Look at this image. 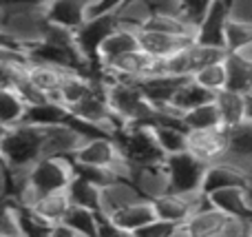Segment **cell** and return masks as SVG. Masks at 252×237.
Wrapping results in <instances>:
<instances>
[{
	"label": "cell",
	"mask_w": 252,
	"mask_h": 237,
	"mask_svg": "<svg viewBox=\"0 0 252 237\" xmlns=\"http://www.w3.org/2000/svg\"><path fill=\"white\" fill-rule=\"evenodd\" d=\"M184 80H186V75H175V73H168V71H161V73H155L151 78L139 80V87L146 93L148 100L159 109V106H168L173 102L175 91L179 89V84Z\"/></svg>",
	"instance_id": "17"
},
{
	"label": "cell",
	"mask_w": 252,
	"mask_h": 237,
	"mask_svg": "<svg viewBox=\"0 0 252 237\" xmlns=\"http://www.w3.org/2000/svg\"><path fill=\"white\" fill-rule=\"evenodd\" d=\"M111 220L122 229L124 235H135L142 226H146L148 222L157 220V211H155L153 200L137 198L135 202L126 204V206L118 208L115 213H111Z\"/></svg>",
	"instance_id": "15"
},
{
	"label": "cell",
	"mask_w": 252,
	"mask_h": 237,
	"mask_svg": "<svg viewBox=\"0 0 252 237\" xmlns=\"http://www.w3.org/2000/svg\"><path fill=\"white\" fill-rule=\"evenodd\" d=\"M179 226L182 224H177V222H168V220L157 217V220L148 222L146 226H142L135 235H139V237H170V235H179Z\"/></svg>",
	"instance_id": "39"
},
{
	"label": "cell",
	"mask_w": 252,
	"mask_h": 237,
	"mask_svg": "<svg viewBox=\"0 0 252 237\" xmlns=\"http://www.w3.org/2000/svg\"><path fill=\"white\" fill-rule=\"evenodd\" d=\"M7 131H9V127H4V124L0 122V140H2V137L7 135Z\"/></svg>",
	"instance_id": "48"
},
{
	"label": "cell",
	"mask_w": 252,
	"mask_h": 237,
	"mask_svg": "<svg viewBox=\"0 0 252 237\" xmlns=\"http://www.w3.org/2000/svg\"><path fill=\"white\" fill-rule=\"evenodd\" d=\"M29 62H0V91H18L27 80Z\"/></svg>",
	"instance_id": "38"
},
{
	"label": "cell",
	"mask_w": 252,
	"mask_h": 237,
	"mask_svg": "<svg viewBox=\"0 0 252 237\" xmlns=\"http://www.w3.org/2000/svg\"><path fill=\"white\" fill-rule=\"evenodd\" d=\"M97 2V0H91V7H93V4H95Z\"/></svg>",
	"instance_id": "50"
},
{
	"label": "cell",
	"mask_w": 252,
	"mask_h": 237,
	"mask_svg": "<svg viewBox=\"0 0 252 237\" xmlns=\"http://www.w3.org/2000/svg\"><path fill=\"white\" fill-rule=\"evenodd\" d=\"M91 11V0H49L47 13L56 25H64L69 29H78Z\"/></svg>",
	"instance_id": "20"
},
{
	"label": "cell",
	"mask_w": 252,
	"mask_h": 237,
	"mask_svg": "<svg viewBox=\"0 0 252 237\" xmlns=\"http://www.w3.org/2000/svg\"><path fill=\"white\" fill-rule=\"evenodd\" d=\"M122 2H124V0H97V2L91 7V11H89V16H100V13L115 11V9H118Z\"/></svg>",
	"instance_id": "44"
},
{
	"label": "cell",
	"mask_w": 252,
	"mask_h": 237,
	"mask_svg": "<svg viewBox=\"0 0 252 237\" xmlns=\"http://www.w3.org/2000/svg\"><path fill=\"white\" fill-rule=\"evenodd\" d=\"M4 189H7V167L0 164V195H4Z\"/></svg>",
	"instance_id": "46"
},
{
	"label": "cell",
	"mask_w": 252,
	"mask_h": 237,
	"mask_svg": "<svg viewBox=\"0 0 252 237\" xmlns=\"http://www.w3.org/2000/svg\"><path fill=\"white\" fill-rule=\"evenodd\" d=\"M226 69H228V89L239 93L252 91V58H248L241 51H228Z\"/></svg>",
	"instance_id": "24"
},
{
	"label": "cell",
	"mask_w": 252,
	"mask_h": 237,
	"mask_svg": "<svg viewBox=\"0 0 252 237\" xmlns=\"http://www.w3.org/2000/svg\"><path fill=\"white\" fill-rule=\"evenodd\" d=\"M195 35H177V34H166V31L157 29H139L137 31V42L139 49H144L146 53H151L153 58L159 60H168L170 56L179 53L182 49H186L190 42H195Z\"/></svg>",
	"instance_id": "12"
},
{
	"label": "cell",
	"mask_w": 252,
	"mask_h": 237,
	"mask_svg": "<svg viewBox=\"0 0 252 237\" xmlns=\"http://www.w3.org/2000/svg\"><path fill=\"white\" fill-rule=\"evenodd\" d=\"M188 151L206 164L223 162L230 155V129L219 124V127L188 131Z\"/></svg>",
	"instance_id": "11"
},
{
	"label": "cell",
	"mask_w": 252,
	"mask_h": 237,
	"mask_svg": "<svg viewBox=\"0 0 252 237\" xmlns=\"http://www.w3.org/2000/svg\"><path fill=\"white\" fill-rule=\"evenodd\" d=\"M246 120L252 122V91L246 93Z\"/></svg>",
	"instance_id": "47"
},
{
	"label": "cell",
	"mask_w": 252,
	"mask_h": 237,
	"mask_svg": "<svg viewBox=\"0 0 252 237\" xmlns=\"http://www.w3.org/2000/svg\"><path fill=\"white\" fill-rule=\"evenodd\" d=\"M210 2H213V0H184V11H186V18L192 22V25L199 27L201 18H204V13L208 11Z\"/></svg>",
	"instance_id": "41"
},
{
	"label": "cell",
	"mask_w": 252,
	"mask_h": 237,
	"mask_svg": "<svg viewBox=\"0 0 252 237\" xmlns=\"http://www.w3.org/2000/svg\"><path fill=\"white\" fill-rule=\"evenodd\" d=\"M73 69H62V67L49 65V62H29L27 65V78L33 84L35 89L44 93L49 100L56 98V93L60 91L62 82H64V75Z\"/></svg>",
	"instance_id": "19"
},
{
	"label": "cell",
	"mask_w": 252,
	"mask_h": 237,
	"mask_svg": "<svg viewBox=\"0 0 252 237\" xmlns=\"http://www.w3.org/2000/svg\"><path fill=\"white\" fill-rule=\"evenodd\" d=\"M0 40H4V38H0ZM4 42H7V40H4Z\"/></svg>",
	"instance_id": "51"
},
{
	"label": "cell",
	"mask_w": 252,
	"mask_h": 237,
	"mask_svg": "<svg viewBox=\"0 0 252 237\" xmlns=\"http://www.w3.org/2000/svg\"><path fill=\"white\" fill-rule=\"evenodd\" d=\"M13 215H16V224L20 235H51L53 224L47 222L33 206L29 204H13Z\"/></svg>",
	"instance_id": "30"
},
{
	"label": "cell",
	"mask_w": 252,
	"mask_h": 237,
	"mask_svg": "<svg viewBox=\"0 0 252 237\" xmlns=\"http://www.w3.org/2000/svg\"><path fill=\"white\" fill-rule=\"evenodd\" d=\"M0 62H29V53L16 44L0 40Z\"/></svg>",
	"instance_id": "42"
},
{
	"label": "cell",
	"mask_w": 252,
	"mask_h": 237,
	"mask_svg": "<svg viewBox=\"0 0 252 237\" xmlns=\"http://www.w3.org/2000/svg\"><path fill=\"white\" fill-rule=\"evenodd\" d=\"M252 42V25L239 18H230L223 34V44L228 51H244Z\"/></svg>",
	"instance_id": "37"
},
{
	"label": "cell",
	"mask_w": 252,
	"mask_h": 237,
	"mask_svg": "<svg viewBox=\"0 0 252 237\" xmlns=\"http://www.w3.org/2000/svg\"><path fill=\"white\" fill-rule=\"evenodd\" d=\"M232 18L252 25V0H232Z\"/></svg>",
	"instance_id": "43"
},
{
	"label": "cell",
	"mask_w": 252,
	"mask_h": 237,
	"mask_svg": "<svg viewBox=\"0 0 252 237\" xmlns=\"http://www.w3.org/2000/svg\"><path fill=\"white\" fill-rule=\"evenodd\" d=\"M115 16H118V20H120V27L139 31L151 20L153 9L148 7L146 0H124V2L115 9Z\"/></svg>",
	"instance_id": "32"
},
{
	"label": "cell",
	"mask_w": 252,
	"mask_h": 237,
	"mask_svg": "<svg viewBox=\"0 0 252 237\" xmlns=\"http://www.w3.org/2000/svg\"><path fill=\"white\" fill-rule=\"evenodd\" d=\"M139 195V191L135 189V184L130 180H115L113 184L102 189V211L104 213H115L118 208L126 206V204L135 202Z\"/></svg>",
	"instance_id": "28"
},
{
	"label": "cell",
	"mask_w": 252,
	"mask_h": 237,
	"mask_svg": "<svg viewBox=\"0 0 252 237\" xmlns=\"http://www.w3.org/2000/svg\"><path fill=\"white\" fill-rule=\"evenodd\" d=\"M153 127H155L157 140H159V146L164 149L166 155L188 151V129L184 124V118L168 120V122H155Z\"/></svg>",
	"instance_id": "23"
},
{
	"label": "cell",
	"mask_w": 252,
	"mask_h": 237,
	"mask_svg": "<svg viewBox=\"0 0 252 237\" xmlns=\"http://www.w3.org/2000/svg\"><path fill=\"white\" fill-rule=\"evenodd\" d=\"M47 2H49V0H47Z\"/></svg>",
	"instance_id": "52"
},
{
	"label": "cell",
	"mask_w": 252,
	"mask_h": 237,
	"mask_svg": "<svg viewBox=\"0 0 252 237\" xmlns=\"http://www.w3.org/2000/svg\"><path fill=\"white\" fill-rule=\"evenodd\" d=\"M210 204L221 208L223 213L235 217H252V206L248 198V184H237V186H226V189L213 191L208 195Z\"/></svg>",
	"instance_id": "18"
},
{
	"label": "cell",
	"mask_w": 252,
	"mask_h": 237,
	"mask_svg": "<svg viewBox=\"0 0 252 237\" xmlns=\"http://www.w3.org/2000/svg\"><path fill=\"white\" fill-rule=\"evenodd\" d=\"M120 27V20L115 11L100 13V16H89L82 25L75 29V38L82 49L84 58L91 62L93 67L100 69V47L111 34Z\"/></svg>",
	"instance_id": "8"
},
{
	"label": "cell",
	"mask_w": 252,
	"mask_h": 237,
	"mask_svg": "<svg viewBox=\"0 0 252 237\" xmlns=\"http://www.w3.org/2000/svg\"><path fill=\"white\" fill-rule=\"evenodd\" d=\"M47 129L38 124H18L0 140V155L9 171H29L47 155Z\"/></svg>",
	"instance_id": "2"
},
{
	"label": "cell",
	"mask_w": 252,
	"mask_h": 237,
	"mask_svg": "<svg viewBox=\"0 0 252 237\" xmlns=\"http://www.w3.org/2000/svg\"><path fill=\"white\" fill-rule=\"evenodd\" d=\"M184 124H186L188 131L219 127V124H221V113H219L217 104H215V100H213V102H206V104H199V106H195V109L186 111V113H184Z\"/></svg>",
	"instance_id": "35"
},
{
	"label": "cell",
	"mask_w": 252,
	"mask_h": 237,
	"mask_svg": "<svg viewBox=\"0 0 252 237\" xmlns=\"http://www.w3.org/2000/svg\"><path fill=\"white\" fill-rule=\"evenodd\" d=\"M130 182H133L135 189L139 191V195L148 198V200H155V198H159V195H164L166 191H170L168 173H166L164 162L148 164V167H133Z\"/></svg>",
	"instance_id": "16"
},
{
	"label": "cell",
	"mask_w": 252,
	"mask_h": 237,
	"mask_svg": "<svg viewBox=\"0 0 252 237\" xmlns=\"http://www.w3.org/2000/svg\"><path fill=\"white\" fill-rule=\"evenodd\" d=\"M219 113H221V124L228 129H235L246 122V93L223 89L215 96Z\"/></svg>",
	"instance_id": "22"
},
{
	"label": "cell",
	"mask_w": 252,
	"mask_h": 237,
	"mask_svg": "<svg viewBox=\"0 0 252 237\" xmlns=\"http://www.w3.org/2000/svg\"><path fill=\"white\" fill-rule=\"evenodd\" d=\"M49 25L47 4H31V7H0V38L16 44L20 49H29L44 38Z\"/></svg>",
	"instance_id": "3"
},
{
	"label": "cell",
	"mask_w": 252,
	"mask_h": 237,
	"mask_svg": "<svg viewBox=\"0 0 252 237\" xmlns=\"http://www.w3.org/2000/svg\"><path fill=\"white\" fill-rule=\"evenodd\" d=\"M192 78L197 80V82L201 84V87H206L208 91H213L215 96H217L219 91H223V89H228V69H226V58L223 60H217L213 62V65H206L204 69H199Z\"/></svg>",
	"instance_id": "36"
},
{
	"label": "cell",
	"mask_w": 252,
	"mask_h": 237,
	"mask_svg": "<svg viewBox=\"0 0 252 237\" xmlns=\"http://www.w3.org/2000/svg\"><path fill=\"white\" fill-rule=\"evenodd\" d=\"M75 177V160L71 155H44L27 171V184L16 202L33 206L40 195L64 191Z\"/></svg>",
	"instance_id": "1"
},
{
	"label": "cell",
	"mask_w": 252,
	"mask_h": 237,
	"mask_svg": "<svg viewBox=\"0 0 252 237\" xmlns=\"http://www.w3.org/2000/svg\"><path fill=\"white\" fill-rule=\"evenodd\" d=\"M228 56L226 47H217V44H204L199 40L190 42L186 49H182L179 53L170 56L168 60H164V71L175 75H186L192 78L199 69H204L206 65H213L217 60H223Z\"/></svg>",
	"instance_id": "7"
},
{
	"label": "cell",
	"mask_w": 252,
	"mask_h": 237,
	"mask_svg": "<svg viewBox=\"0 0 252 237\" xmlns=\"http://www.w3.org/2000/svg\"><path fill=\"white\" fill-rule=\"evenodd\" d=\"M153 204H155L157 217L184 224L199 208L210 204V200L204 191H166L164 195L153 200Z\"/></svg>",
	"instance_id": "10"
},
{
	"label": "cell",
	"mask_w": 252,
	"mask_h": 237,
	"mask_svg": "<svg viewBox=\"0 0 252 237\" xmlns=\"http://www.w3.org/2000/svg\"><path fill=\"white\" fill-rule=\"evenodd\" d=\"M66 191H69V198H71L73 204L93 208V211H102V189L97 184H93V182L75 175Z\"/></svg>",
	"instance_id": "33"
},
{
	"label": "cell",
	"mask_w": 252,
	"mask_h": 237,
	"mask_svg": "<svg viewBox=\"0 0 252 237\" xmlns=\"http://www.w3.org/2000/svg\"><path fill=\"white\" fill-rule=\"evenodd\" d=\"M27 111H29V104L18 91H0V122L4 127L11 129L25 124Z\"/></svg>",
	"instance_id": "31"
},
{
	"label": "cell",
	"mask_w": 252,
	"mask_h": 237,
	"mask_svg": "<svg viewBox=\"0 0 252 237\" xmlns=\"http://www.w3.org/2000/svg\"><path fill=\"white\" fill-rule=\"evenodd\" d=\"M115 140H118L124 158L133 167H148V164H159L166 160L164 149L157 140L155 127L151 122L124 124L115 131Z\"/></svg>",
	"instance_id": "5"
},
{
	"label": "cell",
	"mask_w": 252,
	"mask_h": 237,
	"mask_svg": "<svg viewBox=\"0 0 252 237\" xmlns=\"http://www.w3.org/2000/svg\"><path fill=\"white\" fill-rule=\"evenodd\" d=\"M213 100H215L213 91L201 87L195 78H186L182 84H179L177 91H175L170 104H173L175 109H179L182 113H186V111L195 109V106H199V104H206V102H213Z\"/></svg>",
	"instance_id": "27"
},
{
	"label": "cell",
	"mask_w": 252,
	"mask_h": 237,
	"mask_svg": "<svg viewBox=\"0 0 252 237\" xmlns=\"http://www.w3.org/2000/svg\"><path fill=\"white\" fill-rule=\"evenodd\" d=\"M237 184H250L248 175H246L239 167H235L232 162L223 160V162L208 164L206 175H204V184H201V191H204L206 195H210L213 191L226 189V186H237Z\"/></svg>",
	"instance_id": "21"
},
{
	"label": "cell",
	"mask_w": 252,
	"mask_h": 237,
	"mask_svg": "<svg viewBox=\"0 0 252 237\" xmlns=\"http://www.w3.org/2000/svg\"><path fill=\"white\" fill-rule=\"evenodd\" d=\"M137 47H139L137 31L126 29V27H118V29L102 42V47H100V67L106 65V62H111V60H115V58L122 56V53L133 51V49H137Z\"/></svg>",
	"instance_id": "26"
},
{
	"label": "cell",
	"mask_w": 252,
	"mask_h": 237,
	"mask_svg": "<svg viewBox=\"0 0 252 237\" xmlns=\"http://www.w3.org/2000/svg\"><path fill=\"white\" fill-rule=\"evenodd\" d=\"M62 222H66L78 235L97 237V231H100V211H93V208L73 204Z\"/></svg>",
	"instance_id": "34"
},
{
	"label": "cell",
	"mask_w": 252,
	"mask_h": 237,
	"mask_svg": "<svg viewBox=\"0 0 252 237\" xmlns=\"http://www.w3.org/2000/svg\"><path fill=\"white\" fill-rule=\"evenodd\" d=\"M228 220H230L228 213H223L221 208L213 206V204H206L204 208H199L195 215H190L182 226H179V235H188V237L223 235Z\"/></svg>",
	"instance_id": "14"
},
{
	"label": "cell",
	"mask_w": 252,
	"mask_h": 237,
	"mask_svg": "<svg viewBox=\"0 0 252 237\" xmlns=\"http://www.w3.org/2000/svg\"><path fill=\"white\" fill-rule=\"evenodd\" d=\"M230 18H232V0H213L208 11L201 18L199 27H197V40L204 44L226 47L223 44V34H226V25Z\"/></svg>",
	"instance_id": "13"
},
{
	"label": "cell",
	"mask_w": 252,
	"mask_h": 237,
	"mask_svg": "<svg viewBox=\"0 0 252 237\" xmlns=\"http://www.w3.org/2000/svg\"><path fill=\"white\" fill-rule=\"evenodd\" d=\"M71 111L64 104L56 100H44L40 104H31L27 111V124H38V127H58V124H69Z\"/></svg>",
	"instance_id": "25"
},
{
	"label": "cell",
	"mask_w": 252,
	"mask_h": 237,
	"mask_svg": "<svg viewBox=\"0 0 252 237\" xmlns=\"http://www.w3.org/2000/svg\"><path fill=\"white\" fill-rule=\"evenodd\" d=\"M153 13H166V16H186L184 0H146Z\"/></svg>",
	"instance_id": "40"
},
{
	"label": "cell",
	"mask_w": 252,
	"mask_h": 237,
	"mask_svg": "<svg viewBox=\"0 0 252 237\" xmlns=\"http://www.w3.org/2000/svg\"><path fill=\"white\" fill-rule=\"evenodd\" d=\"M0 164H4V160H2V155H0ZM4 167H7V164H4Z\"/></svg>",
	"instance_id": "49"
},
{
	"label": "cell",
	"mask_w": 252,
	"mask_h": 237,
	"mask_svg": "<svg viewBox=\"0 0 252 237\" xmlns=\"http://www.w3.org/2000/svg\"><path fill=\"white\" fill-rule=\"evenodd\" d=\"M31 4H47V0H0V7H31Z\"/></svg>",
	"instance_id": "45"
},
{
	"label": "cell",
	"mask_w": 252,
	"mask_h": 237,
	"mask_svg": "<svg viewBox=\"0 0 252 237\" xmlns=\"http://www.w3.org/2000/svg\"><path fill=\"white\" fill-rule=\"evenodd\" d=\"M164 167L168 173L170 191H201L208 164L192 155L190 151L166 155Z\"/></svg>",
	"instance_id": "9"
},
{
	"label": "cell",
	"mask_w": 252,
	"mask_h": 237,
	"mask_svg": "<svg viewBox=\"0 0 252 237\" xmlns=\"http://www.w3.org/2000/svg\"><path fill=\"white\" fill-rule=\"evenodd\" d=\"M106 96L113 113L122 124L135 122H153L157 113V106L146 98L139 82L124 78H111L106 80Z\"/></svg>",
	"instance_id": "4"
},
{
	"label": "cell",
	"mask_w": 252,
	"mask_h": 237,
	"mask_svg": "<svg viewBox=\"0 0 252 237\" xmlns=\"http://www.w3.org/2000/svg\"><path fill=\"white\" fill-rule=\"evenodd\" d=\"M164 71V60L159 58H153L151 53H146L144 49H133L128 53H122L118 56L115 60L106 62V65L100 67V78L104 80H111V78H124V80H139L144 78H151L155 73H161Z\"/></svg>",
	"instance_id": "6"
},
{
	"label": "cell",
	"mask_w": 252,
	"mask_h": 237,
	"mask_svg": "<svg viewBox=\"0 0 252 237\" xmlns=\"http://www.w3.org/2000/svg\"><path fill=\"white\" fill-rule=\"evenodd\" d=\"M71 206H73V202H71L69 191L66 189L64 191H53V193H47V195H40L33 204L35 211H38L47 222H51V224H58V222L64 220Z\"/></svg>",
	"instance_id": "29"
}]
</instances>
